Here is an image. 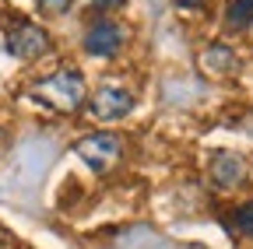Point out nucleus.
<instances>
[{"mask_svg": "<svg viewBox=\"0 0 253 249\" xmlns=\"http://www.w3.org/2000/svg\"><path fill=\"white\" fill-rule=\"evenodd\" d=\"M236 228H239L243 235H253V204H243V207L236 211Z\"/></svg>", "mask_w": 253, "mask_h": 249, "instance_id": "1a4fd4ad", "label": "nucleus"}, {"mask_svg": "<svg viewBox=\"0 0 253 249\" xmlns=\"http://www.w3.org/2000/svg\"><path fill=\"white\" fill-rule=\"evenodd\" d=\"M0 151H4V134H0Z\"/></svg>", "mask_w": 253, "mask_h": 249, "instance_id": "f8f14e48", "label": "nucleus"}, {"mask_svg": "<svg viewBox=\"0 0 253 249\" xmlns=\"http://www.w3.org/2000/svg\"><path fill=\"white\" fill-rule=\"evenodd\" d=\"M243 176H246V165H243L239 154L214 151V158H211V182L218 186V190H236V186H243Z\"/></svg>", "mask_w": 253, "mask_h": 249, "instance_id": "423d86ee", "label": "nucleus"}, {"mask_svg": "<svg viewBox=\"0 0 253 249\" xmlns=\"http://www.w3.org/2000/svg\"><path fill=\"white\" fill-rule=\"evenodd\" d=\"M36 95L60 112H74L88 99V88H84V77L78 71H56V74H49L36 84Z\"/></svg>", "mask_w": 253, "mask_h": 249, "instance_id": "f257e3e1", "label": "nucleus"}, {"mask_svg": "<svg viewBox=\"0 0 253 249\" xmlns=\"http://www.w3.org/2000/svg\"><path fill=\"white\" fill-rule=\"evenodd\" d=\"M236 67V53L232 49H225V46H211L208 53H204V71H211V74H225V71H232Z\"/></svg>", "mask_w": 253, "mask_h": 249, "instance_id": "0eeeda50", "label": "nucleus"}, {"mask_svg": "<svg viewBox=\"0 0 253 249\" xmlns=\"http://www.w3.org/2000/svg\"><path fill=\"white\" fill-rule=\"evenodd\" d=\"M0 249H11V242H7L4 235H0Z\"/></svg>", "mask_w": 253, "mask_h": 249, "instance_id": "9b49d317", "label": "nucleus"}, {"mask_svg": "<svg viewBox=\"0 0 253 249\" xmlns=\"http://www.w3.org/2000/svg\"><path fill=\"white\" fill-rule=\"evenodd\" d=\"M78 154L95 172H109L123 154V141L116 134H91V137L78 141Z\"/></svg>", "mask_w": 253, "mask_h": 249, "instance_id": "f03ea898", "label": "nucleus"}, {"mask_svg": "<svg viewBox=\"0 0 253 249\" xmlns=\"http://www.w3.org/2000/svg\"><path fill=\"white\" fill-rule=\"evenodd\" d=\"M123 39H126V32L116 21H95L88 28V36H84V49L91 56H113L123 46Z\"/></svg>", "mask_w": 253, "mask_h": 249, "instance_id": "39448f33", "label": "nucleus"}, {"mask_svg": "<svg viewBox=\"0 0 253 249\" xmlns=\"http://www.w3.org/2000/svg\"><path fill=\"white\" fill-rule=\"evenodd\" d=\"M7 49L21 60H36V56L49 53V36L32 21H14L7 28Z\"/></svg>", "mask_w": 253, "mask_h": 249, "instance_id": "7ed1b4c3", "label": "nucleus"}, {"mask_svg": "<svg viewBox=\"0 0 253 249\" xmlns=\"http://www.w3.org/2000/svg\"><path fill=\"white\" fill-rule=\"evenodd\" d=\"M130 106H134V95L126 88H99L91 95L88 112L91 119H120L123 112H130Z\"/></svg>", "mask_w": 253, "mask_h": 249, "instance_id": "20e7f679", "label": "nucleus"}, {"mask_svg": "<svg viewBox=\"0 0 253 249\" xmlns=\"http://www.w3.org/2000/svg\"><path fill=\"white\" fill-rule=\"evenodd\" d=\"M250 21H253V0H232L229 4V25L246 28Z\"/></svg>", "mask_w": 253, "mask_h": 249, "instance_id": "6e6552de", "label": "nucleus"}, {"mask_svg": "<svg viewBox=\"0 0 253 249\" xmlns=\"http://www.w3.org/2000/svg\"><path fill=\"white\" fill-rule=\"evenodd\" d=\"M39 7L49 11V14H60V11H67V7H71V0H39Z\"/></svg>", "mask_w": 253, "mask_h": 249, "instance_id": "9d476101", "label": "nucleus"}]
</instances>
